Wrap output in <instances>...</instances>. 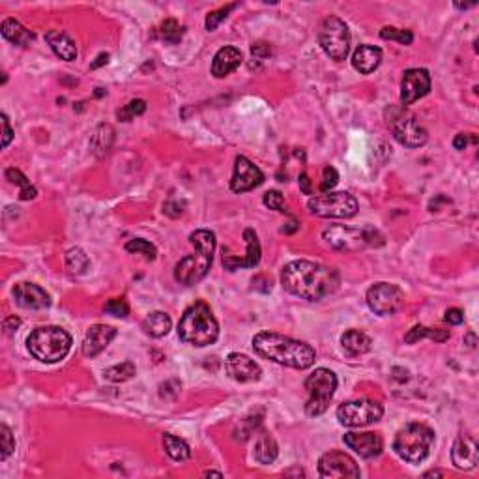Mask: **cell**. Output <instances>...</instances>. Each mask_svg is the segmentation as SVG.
<instances>
[{
  "mask_svg": "<svg viewBox=\"0 0 479 479\" xmlns=\"http://www.w3.org/2000/svg\"><path fill=\"white\" fill-rule=\"evenodd\" d=\"M281 285L294 296L309 302H318L337 291L339 274L334 268L318 262L294 261L283 268Z\"/></svg>",
  "mask_w": 479,
  "mask_h": 479,
  "instance_id": "6da1fadb",
  "label": "cell"
},
{
  "mask_svg": "<svg viewBox=\"0 0 479 479\" xmlns=\"http://www.w3.org/2000/svg\"><path fill=\"white\" fill-rule=\"evenodd\" d=\"M253 350L261 358L298 371H305L312 367L315 358H317L311 344L296 341V339L287 337V335L274 334V332L257 334L253 337Z\"/></svg>",
  "mask_w": 479,
  "mask_h": 479,
  "instance_id": "7a4b0ae2",
  "label": "cell"
},
{
  "mask_svg": "<svg viewBox=\"0 0 479 479\" xmlns=\"http://www.w3.org/2000/svg\"><path fill=\"white\" fill-rule=\"evenodd\" d=\"M189 244L195 247V253L184 257L174 268V279L180 285L191 287L203 281L208 274L215 251V235L212 230L201 229L189 235Z\"/></svg>",
  "mask_w": 479,
  "mask_h": 479,
  "instance_id": "3957f363",
  "label": "cell"
},
{
  "mask_svg": "<svg viewBox=\"0 0 479 479\" xmlns=\"http://www.w3.org/2000/svg\"><path fill=\"white\" fill-rule=\"evenodd\" d=\"M178 337L191 346H208L219 337V324L212 309L204 302H195L184 311L178 322Z\"/></svg>",
  "mask_w": 479,
  "mask_h": 479,
  "instance_id": "277c9868",
  "label": "cell"
},
{
  "mask_svg": "<svg viewBox=\"0 0 479 479\" xmlns=\"http://www.w3.org/2000/svg\"><path fill=\"white\" fill-rule=\"evenodd\" d=\"M26 346L43 364H57L72 350V335L60 326H42L28 335Z\"/></svg>",
  "mask_w": 479,
  "mask_h": 479,
  "instance_id": "5b68a950",
  "label": "cell"
},
{
  "mask_svg": "<svg viewBox=\"0 0 479 479\" xmlns=\"http://www.w3.org/2000/svg\"><path fill=\"white\" fill-rule=\"evenodd\" d=\"M432 444H434V432L431 427L423 423H408L395 434L393 451L402 461L417 464L429 457Z\"/></svg>",
  "mask_w": 479,
  "mask_h": 479,
  "instance_id": "8992f818",
  "label": "cell"
},
{
  "mask_svg": "<svg viewBox=\"0 0 479 479\" xmlns=\"http://www.w3.org/2000/svg\"><path fill=\"white\" fill-rule=\"evenodd\" d=\"M305 390H308V402H305V414L311 417L322 416L328 410L329 402L334 399V393L337 390V376L334 371L329 369H315L305 381Z\"/></svg>",
  "mask_w": 479,
  "mask_h": 479,
  "instance_id": "52a82bcc",
  "label": "cell"
},
{
  "mask_svg": "<svg viewBox=\"0 0 479 479\" xmlns=\"http://www.w3.org/2000/svg\"><path fill=\"white\" fill-rule=\"evenodd\" d=\"M326 244L339 251H358L365 245H382L384 236L375 229H350L344 225H334L324 230Z\"/></svg>",
  "mask_w": 479,
  "mask_h": 479,
  "instance_id": "ba28073f",
  "label": "cell"
},
{
  "mask_svg": "<svg viewBox=\"0 0 479 479\" xmlns=\"http://www.w3.org/2000/svg\"><path fill=\"white\" fill-rule=\"evenodd\" d=\"M308 208L312 215L318 218L349 219L358 214V201L354 195L346 191H328L309 198Z\"/></svg>",
  "mask_w": 479,
  "mask_h": 479,
  "instance_id": "9c48e42d",
  "label": "cell"
},
{
  "mask_svg": "<svg viewBox=\"0 0 479 479\" xmlns=\"http://www.w3.org/2000/svg\"><path fill=\"white\" fill-rule=\"evenodd\" d=\"M318 43L332 60L341 62L350 52V30L343 19L335 16L326 17L318 30Z\"/></svg>",
  "mask_w": 479,
  "mask_h": 479,
  "instance_id": "30bf717a",
  "label": "cell"
},
{
  "mask_svg": "<svg viewBox=\"0 0 479 479\" xmlns=\"http://www.w3.org/2000/svg\"><path fill=\"white\" fill-rule=\"evenodd\" d=\"M384 416V408L381 402L359 399V401H349L337 408V419L344 427H365L371 423H376Z\"/></svg>",
  "mask_w": 479,
  "mask_h": 479,
  "instance_id": "8fae6325",
  "label": "cell"
},
{
  "mask_svg": "<svg viewBox=\"0 0 479 479\" xmlns=\"http://www.w3.org/2000/svg\"><path fill=\"white\" fill-rule=\"evenodd\" d=\"M367 305L381 317H391L405 308V294L393 283H375L367 291Z\"/></svg>",
  "mask_w": 479,
  "mask_h": 479,
  "instance_id": "7c38bea8",
  "label": "cell"
},
{
  "mask_svg": "<svg viewBox=\"0 0 479 479\" xmlns=\"http://www.w3.org/2000/svg\"><path fill=\"white\" fill-rule=\"evenodd\" d=\"M393 115L390 116V125L391 131H393V137L397 141L401 142L402 146H408V148H419L425 142L429 141L427 130L423 128L419 122H417L410 113L407 111H391Z\"/></svg>",
  "mask_w": 479,
  "mask_h": 479,
  "instance_id": "4fadbf2b",
  "label": "cell"
},
{
  "mask_svg": "<svg viewBox=\"0 0 479 479\" xmlns=\"http://www.w3.org/2000/svg\"><path fill=\"white\" fill-rule=\"evenodd\" d=\"M320 478H359V468L356 461L343 451H328L318 461Z\"/></svg>",
  "mask_w": 479,
  "mask_h": 479,
  "instance_id": "5bb4252c",
  "label": "cell"
},
{
  "mask_svg": "<svg viewBox=\"0 0 479 479\" xmlns=\"http://www.w3.org/2000/svg\"><path fill=\"white\" fill-rule=\"evenodd\" d=\"M429 90H431V75L427 69L412 68L405 72L401 81L402 105H412L423 96H427Z\"/></svg>",
  "mask_w": 479,
  "mask_h": 479,
  "instance_id": "9a60e30c",
  "label": "cell"
},
{
  "mask_svg": "<svg viewBox=\"0 0 479 479\" xmlns=\"http://www.w3.org/2000/svg\"><path fill=\"white\" fill-rule=\"evenodd\" d=\"M264 182V174L257 165L245 156H238L235 159V174L230 180V189L235 193H245L259 188Z\"/></svg>",
  "mask_w": 479,
  "mask_h": 479,
  "instance_id": "2e32d148",
  "label": "cell"
},
{
  "mask_svg": "<svg viewBox=\"0 0 479 479\" xmlns=\"http://www.w3.org/2000/svg\"><path fill=\"white\" fill-rule=\"evenodd\" d=\"M225 371L227 375L236 382H257L261 378L262 369L261 365L257 364L255 359H251L249 356L240 354V352H232L225 359Z\"/></svg>",
  "mask_w": 479,
  "mask_h": 479,
  "instance_id": "e0dca14e",
  "label": "cell"
},
{
  "mask_svg": "<svg viewBox=\"0 0 479 479\" xmlns=\"http://www.w3.org/2000/svg\"><path fill=\"white\" fill-rule=\"evenodd\" d=\"M13 300L19 308L28 309V311H42L51 305L49 292L43 291L36 283H17L13 288Z\"/></svg>",
  "mask_w": 479,
  "mask_h": 479,
  "instance_id": "ac0fdd59",
  "label": "cell"
},
{
  "mask_svg": "<svg viewBox=\"0 0 479 479\" xmlns=\"http://www.w3.org/2000/svg\"><path fill=\"white\" fill-rule=\"evenodd\" d=\"M244 240L245 245H247V251L245 255L240 259L235 255H223V266L225 270L235 271L238 268H255L259 262H261V242H259V236L253 229L244 230Z\"/></svg>",
  "mask_w": 479,
  "mask_h": 479,
  "instance_id": "d6986e66",
  "label": "cell"
},
{
  "mask_svg": "<svg viewBox=\"0 0 479 479\" xmlns=\"http://www.w3.org/2000/svg\"><path fill=\"white\" fill-rule=\"evenodd\" d=\"M343 440L350 449H354L364 458L378 457L384 449L382 436L376 432H346Z\"/></svg>",
  "mask_w": 479,
  "mask_h": 479,
  "instance_id": "ffe728a7",
  "label": "cell"
},
{
  "mask_svg": "<svg viewBox=\"0 0 479 479\" xmlns=\"http://www.w3.org/2000/svg\"><path fill=\"white\" fill-rule=\"evenodd\" d=\"M116 334L118 332L113 326H107V324H94V326H90V329L84 335L83 354L86 358H96V356L101 354L109 346L111 341L116 337Z\"/></svg>",
  "mask_w": 479,
  "mask_h": 479,
  "instance_id": "44dd1931",
  "label": "cell"
},
{
  "mask_svg": "<svg viewBox=\"0 0 479 479\" xmlns=\"http://www.w3.org/2000/svg\"><path fill=\"white\" fill-rule=\"evenodd\" d=\"M451 458L458 470H472L479 463L478 442L470 434H461L451 449Z\"/></svg>",
  "mask_w": 479,
  "mask_h": 479,
  "instance_id": "7402d4cb",
  "label": "cell"
},
{
  "mask_svg": "<svg viewBox=\"0 0 479 479\" xmlns=\"http://www.w3.org/2000/svg\"><path fill=\"white\" fill-rule=\"evenodd\" d=\"M242 52L236 47H223L215 52L214 60H212V75L218 79L227 77L229 73H232L235 69H238V66L242 64Z\"/></svg>",
  "mask_w": 479,
  "mask_h": 479,
  "instance_id": "603a6c76",
  "label": "cell"
},
{
  "mask_svg": "<svg viewBox=\"0 0 479 479\" xmlns=\"http://www.w3.org/2000/svg\"><path fill=\"white\" fill-rule=\"evenodd\" d=\"M382 62V51L375 45H359L358 49L352 55V66H354L356 72L364 73H373Z\"/></svg>",
  "mask_w": 479,
  "mask_h": 479,
  "instance_id": "cb8c5ba5",
  "label": "cell"
},
{
  "mask_svg": "<svg viewBox=\"0 0 479 479\" xmlns=\"http://www.w3.org/2000/svg\"><path fill=\"white\" fill-rule=\"evenodd\" d=\"M371 339L369 335L364 334L361 329H349L341 335V346H343L344 354L350 358H358V356L367 354L371 350Z\"/></svg>",
  "mask_w": 479,
  "mask_h": 479,
  "instance_id": "d4e9b609",
  "label": "cell"
},
{
  "mask_svg": "<svg viewBox=\"0 0 479 479\" xmlns=\"http://www.w3.org/2000/svg\"><path fill=\"white\" fill-rule=\"evenodd\" d=\"M45 40L51 45L52 52L57 55L58 58H62L66 62H72L77 58V47H75V42L72 38L66 34V32L60 30H49L45 34Z\"/></svg>",
  "mask_w": 479,
  "mask_h": 479,
  "instance_id": "484cf974",
  "label": "cell"
},
{
  "mask_svg": "<svg viewBox=\"0 0 479 479\" xmlns=\"http://www.w3.org/2000/svg\"><path fill=\"white\" fill-rule=\"evenodd\" d=\"M0 32L2 36L8 40L13 45H19V47H28L32 42H34V32H30L28 28L21 25L17 19H4L2 26H0Z\"/></svg>",
  "mask_w": 479,
  "mask_h": 479,
  "instance_id": "4316f807",
  "label": "cell"
},
{
  "mask_svg": "<svg viewBox=\"0 0 479 479\" xmlns=\"http://www.w3.org/2000/svg\"><path fill=\"white\" fill-rule=\"evenodd\" d=\"M141 326H142V329H145L146 335H150V337H154V339H159V337H165V335L171 332L172 320L167 312L154 311V312H150L145 320H142Z\"/></svg>",
  "mask_w": 479,
  "mask_h": 479,
  "instance_id": "83f0119b",
  "label": "cell"
},
{
  "mask_svg": "<svg viewBox=\"0 0 479 479\" xmlns=\"http://www.w3.org/2000/svg\"><path fill=\"white\" fill-rule=\"evenodd\" d=\"M163 448L167 451L169 457L176 463H184L191 457V449H189L188 442H184L182 438L174 436L171 432H165L163 434Z\"/></svg>",
  "mask_w": 479,
  "mask_h": 479,
  "instance_id": "f1b7e54d",
  "label": "cell"
},
{
  "mask_svg": "<svg viewBox=\"0 0 479 479\" xmlns=\"http://www.w3.org/2000/svg\"><path fill=\"white\" fill-rule=\"evenodd\" d=\"M279 455V448H277V442L270 434L262 432L261 436L257 438L255 444V458L261 464H271Z\"/></svg>",
  "mask_w": 479,
  "mask_h": 479,
  "instance_id": "f546056e",
  "label": "cell"
},
{
  "mask_svg": "<svg viewBox=\"0 0 479 479\" xmlns=\"http://www.w3.org/2000/svg\"><path fill=\"white\" fill-rule=\"evenodd\" d=\"M90 268L89 255L84 253L81 247H73L66 253V270L69 271V276H84Z\"/></svg>",
  "mask_w": 479,
  "mask_h": 479,
  "instance_id": "4dcf8cb0",
  "label": "cell"
},
{
  "mask_svg": "<svg viewBox=\"0 0 479 479\" xmlns=\"http://www.w3.org/2000/svg\"><path fill=\"white\" fill-rule=\"evenodd\" d=\"M113 142H115V130H113V125L101 124L96 130L90 145H92V150H94L96 156H103V154H107L111 150Z\"/></svg>",
  "mask_w": 479,
  "mask_h": 479,
  "instance_id": "1f68e13d",
  "label": "cell"
},
{
  "mask_svg": "<svg viewBox=\"0 0 479 479\" xmlns=\"http://www.w3.org/2000/svg\"><path fill=\"white\" fill-rule=\"evenodd\" d=\"M422 339H432V341H438V343H444L449 339L448 329H438V328H425V326H414V328L405 335V341L408 344H414Z\"/></svg>",
  "mask_w": 479,
  "mask_h": 479,
  "instance_id": "d6a6232c",
  "label": "cell"
},
{
  "mask_svg": "<svg viewBox=\"0 0 479 479\" xmlns=\"http://www.w3.org/2000/svg\"><path fill=\"white\" fill-rule=\"evenodd\" d=\"M6 178H8L11 184H16V186L21 188V191H19V198H21V201H32V198H36L38 189L32 186L30 180H28L19 169L13 167L8 169V171H6Z\"/></svg>",
  "mask_w": 479,
  "mask_h": 479,
  "instance_id": "836d02e7",
  "label": "cell"
},
{
  "mask_svg": "<svg viewBox=\"0 0 479 479\" xmlns=\"http://www.w3.org/2000/svg\"><path fill=\"white\" fill-rule=\"evenodd\" d=\"M135 364L133 361H124V364L113 365L105 371V378L111 382H125L135 376Z\"/></svg>",
  "mask_w": 479,
  "mask_h": 479,
  "instance_id": "e575fe53",
  "label": "cell"
},
{
  "mask_svg": "<svg viewBox=\"0 0 479 479\" xmlns=\"http://www.w3.org/2000/svg\"><path fill=\"white\" fill-rule=\"evenodd\" d=\"M125 251H128V253H135V255H142L146 261H156L157 257L156 245L150 244V242H146V240L142 238L130 240V242L125 244Z\"/></svg>",
  "mask_w": 479,
  "mask_h": 479,
  "instance_id": "d590c367",
  "label": "cell"
},
{
  "mask_svg": "<svg viewBox=\"0 0 479 479\" xmlns=\"http://www.w3.org/2000/svg\"><path fill=\"white\" fill-rule=\"evenodd\" d=\"M157 36L162 38L165 43H178L184 36V28L174 19H167V21H163L162 26H159Z\"/></svg>",
  "mask_w": 479,
  "mask_h": 479,
  "instance_id": "8d00e7d4",
  "label": "cell"
},
{
  "mask_svg": "<svg viewBox=\"0 0 479 479\" xmlns=\"http://www.w3.org/2000/svg\"><path fill=\"white\" fill-rule=\"evenodd\" d=\"M145 111H146L145 99H131L130 103L124 105V107L116 113V116H118V120H122V122H130V120H133L135 116H141Z\"/></svg>",
  "mask_w": 479,
  "mask_h": 479,
  "instance_id": "74e56055",
  "label": "cell"
},
{
  "mask_svg": "<svg viewBox=\"0 0 479 479\" xmlns=\"http://www.w3.org/2000/svg\"><path fill=\"white\" fill-rule=\"evenodd\" d=\"M382 40H390V42H399L401 45H410L414 42V34L410 30H399L393 26H384L381 30Z\"/></svg>",
  "mask_w": 479,
  "mask_h": 479,
  "instance_id": "f35d334b",
  "label": "cell"
},
{
  "mask_svg": "<svg viewBox=\"0 0 479 479\" xmlns=\"http://www.w3.org/2000/svg\"><path fill=\"white\" fill-rule=\"evenodd\" d=\"M16 449V440L8 425H0V461H6Z\"/></svg>",
  "mask_w": 479,
  "mask_h": 479,
  "instance_id": "ab89813d",
  "label": "cell"
},
{
  "mask_svg": "<svg viewBox=\"0 0 479 479\" xmlns=\"http://www.w3.org/2000/svg\"><path fill=\"white\" fill-rule=\"evenodd\" d=\"M236 8V4H227L223 6V8H219V10L212 11V13H208V17H206V30L214 32L215 28H218L219 25H221V21H225L227 17H229V13Z\"/></svg>",
  "mask_w": 479,
  "mask_h": 479,
  "instance_id": "60d3db41",
  "label": "cell"
},
{
  "mask_svg": "<svg viewBox=\"0 0 479 479\" xmlns=\"http://www.w3.org/2000/svg\"><path fill=\"white\" fill-rule=\"evenodd\" d=\"M105 312H109L113 317L124 318L130 315V305H128V302L122 300V298H113V300H109V302L105 303Z\"/></svg>",
  "mask_w": 479,
  "mask_h": 479,
  "instance_id": "b9f144b4",
  "label": "cell"
},
{
  "mask_svg": "<svg viewBox=\"0 0 479 479\" xmlns=\"http://www.w3.org/2000/svg\"><path fill=\"white\" fill-rule=\"evenodd\" d=\"M262 203H264L270 210H276V212H285V197H283V193L277 191V189L266 191Z\"/></svg>",
  "mask_w": 479,
  "mask_h": 479,
  "instance_id": "7bdbcfd3",
  "label": "cell"
},
{
  "mask_svg": "<svg viewBox=\"0 0 479 479\" xmlns=\"http://www.w3.org/2000/svg\"><path fill=\"white\" fill-rule=\"evenodd\" d=\"M337 182H339V172L335 171L334 167H329L328 165V167L324 169V182L320 184V191L322 193L332 191V189L337 186Z\"/></svg>",
  "mask_w": 479,
  "mask_h": 479,
  "instance_id": "ee69618b",
  "label": "cell"
},
{
  "mask_svg": "<svg viewBox=\"0 0 479 479\" xmlns=\"http://www.w3.org/2000/svg\"><path fill=\"white\" fill-rule=\"evenodd\" d=\"M0 118H2V130H4V135H2V148H8V145H10L11 139H13V130H11L8 116L2 115Z\"/></svg>",
  "mask_w": 479,
  "mask_h": 479,
  "instance_id": "f6af8a7d",
  "label": "cell"
},
{
  "mask_svg": "<svg viewBox=\"0 0 479 479\" xmlns=\"http://www.w3.org/2000/svg\"><path fill=\"white\" fill-rule=\"evenodd\" d=\"M19 326H21V318L17 317H8L4 320V324H2V328H4V334L6 335H13L19 329Z\"/></svg>",
  "mask_w": 479,
  "mask_h": 479,
  "instance_id": "bcb514c9",
  "label": "cell"
},
{
  "mask_svg": "<svg viewBox=\"0 0 479 479\" xmlns=\"http://www.w3.org/2000/svg\"><path fill=\"white\" fill-rule=\"evenodd\" d=\"M446 322H449V324H455V326H457V324H463V320H464V312L461 311V309H457V308H453V309H448V311H446Z\"/></svg>",
  "mask_w": 479,
  "mask_h": 479,
  "instance_id": "7dc6e473",
  "label": "cell"
},
{
  "mask_svg": "<svg viewBox=\"0 0 479 479\" xmlns=\"http://www.w3.org/2000/svg\"><path fill=\"white\" fill-rule=\"evenodd\" d=\"M251 52H253V57L257 58H266L270 57V45L264 42H257L253 43V47H251Z\"/></svg>",
  "mask_w": 479,
  "mask_h": 479,
  "instance_id": "c3c4849f",
  "label": "cell"
},
{
  "mask_svg": "<svg viewBox=\"0 0 479 479\" xmlns=\"http://www.w3.org/2000/svg\"><path fill=\"white\" fill-rule=\"evenodd\" d=\"M163 208H165V210H163V212H165V214H167V215H171V218H178V215H182V212H184L182 204L174 203L172 198H171V201H169L167 204H165V206H163Z\"/></svg>",
  "mask_w": 479,
  "mask_h": 479,
  "instance_id": "681fc988",
  "label": "cell"
},
{
  "mask_svg": "<svg viewBox=\"0 0 479 479\" xmlns=\"http://www.w3.org/2000/svg\"><path fill=\"white\" fill-rule=\"evenodd\" d=\"M298 182H300V189H302L303 195H311V193H312L311 180H309V176L305 174V172H302V174H300V180H298Z\"/></svg>",
  "mask_w": 479,
  "mask_h": 479,
  "instance_id": "f907efd6",
  "label": "cell"
},
{
  "mask_svg": "<svg viewBox=\"0 0 479 479\" xmlns=\"http://www.w3.org/2000/svg\"><path fill=\"white\" fill-rule=\"evenodd\" d=\"M453 146H455V150H464V148L468 146V135L458 133V135L453 139Z\"/></svg>",
  "mask_w": 479,
  "mask_h": 479,
  "instance_id": "816d5d0a",
  "label": "cell"
},
{
  "mask_svg": "<svg viewBox=\"0 0 479 479\" xmlns=\"http://www.w3.org/2000/svg\"><path fill=\"white\" fill-rule=\"evenodd\" d=\"M107 62H109V55H107V52H101V55L96 58V62L90 64V69L101 68V66H103V64H107Z\"/></svg>",
  "mask_w": 479,
  "mask_h": 479,
  "instance_id": "f5cc1de1",
  "label": "cell"
},
{
  "mask_svg": "<svg viewBox=\"0 0 479 479\" xmlns=\"http://www.w3.org/2000/svg\"><path fill=\"white\" fill-rule=\"evenodd\" d=\"M298 227H300V225L294 223V221H292V223H288V227H285V229H283V232H294V230H296Z\"/></svg>",
  "mask_w": 479,
  "mask_h": 479,
  "instance_id": "db71d44e",
  "label": "cell"
},
{
  "mask_svg": "<svg viewBox=\"0 0 479 479\" xmlns=\"http://www.w3.org/2000/svg\"><path fill=\"white\" fill-rule=\"evenodd\" d=\"M436 475H442V472L440 470H431L427 474H423V478H436Z\"/></svg>",
  "mask_w": 479,
  "mask_h": 479,
  "instance_id": "11a10c76",
  "label": "cell"
},
{
  "mask_svg": "<svg viewBox=\"0 0 479 479\" xmlns=\"http://www.w3.org/2000/svg\"><path fill=\"white\" fill-rule=\"evenodd\" d=\"M204 475H215V478H221V472H214V470H208V472H204Z\"/></svg>",
  "mask_w": 479,
  "mask_h": 479,
  "instance_id": "9f6ffc18",
  "label": "cell"
}]
</instances>
